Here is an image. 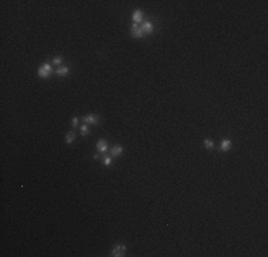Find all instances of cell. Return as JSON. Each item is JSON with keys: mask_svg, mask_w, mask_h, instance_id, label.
Instances as JSON below:
<instances>
[{"mask_svg": "<svg viewBox=\"0 0 268 257\" xmlns=\"http://www.w3.org/2000/svg\"><path fill=\"white\" fill-rule=\"evenodd\" d=\"M56 74L60 76V77L67 76V74H69V67H67V66H61V67H59V69L56 70Z\"/></svg>", "mask_w": 268, "mask_h": 257, "instance_id": "8", "label": "cell"}, {"mask_svg": "<svg viewBox=\"0 0 268 257\" xmlns=\"http://www.w3.org/2000/svg\"><path fill=\"white\" fill-rule=\"evenodd\" d=\"M204 146H205V149H212L214 147V141L211 139H205L204 140Z\"/></svg>", "mask_w": 268, "mask_h": 257, "instance_id": "14", "label": "cell"}, {"mask_svg": "<svg viewBox=\"0 0 268 257\" xmlns=\"http://www.w3.org/2000/svg\"><path fill=\"white\" fill-rule=\"evenodd\" d=\"M83 121L86 124H98L100 123V117L96 116V114H87V116L83 117Z\"/></svg>", "mask_w": 268, "mask_h": 257, "instance_id": "2", "label": "cell"}, {"mask_svg": "<svg viewBox=\"0 0 268 257\" xmlns=\"http://www.w3.org/2000/svg\"><path fill=\"white\" fill-rule=\"evenodd\" d=\"M230 149H231V140H230V139H224V140L221 141V150L228 151Z\"/></svg>", "mask_w": 268, "mask_h": 257, "instance_id": "10", "label": "cell"}, {"mask_svg": "<svg viewBox=\"0 0 268 257\" xmlns=\"http://www.w3.org/2000/svg\"><path fill=\"white\" fill-rule=\"evenodd\" d=\"M130 31H131V35L134 36L136 39H141L143 36H144V33H143V30H141V26L136 25V23H133V26H131V29H130Z\"/></svg>", "mask_w": 268, "mask_h": 257, "instance_id": "3", "label": "cell"}, {"mask_svg": "<svg viewBox=\"0 0 268 257\" xmlns=\"http://www.w3.org/2000/svg\"><path fill=\"white\" fill-rule=\"evenodd\" d=\"M77 124H79V119H77V117H73V120H71V126L77 127Z\"/></svg>", "mask_w": 268, "mask_h": 257, "instance_id": "16", "label": "cell"}, {"mask_svg": "<svg viewBox=\"0 0 268 257\" xmlns=\"http://www.w3.org/2000/svg\"><path fill=\"white\" fill-rule=\"evenodd\" d=\"M51 73H53V67H51L49 63H44V64H41L39 69H37V74H39V77H41V79H47L49 76H51Z\"/></svg>", "mask_w": 268, "mask_h": 257, "instance_id": "1", "label": "cell"}, {"mask_svg": "<svg viewBox=\"0 0 268 257\" xmlns=\"http://www.w3.org/2000/svg\"><path fill=\"white\" fill-rule=\"evenodd\" d=\"M80 133H81V136L90 134V129H89V126H87V124H83V126L80 127Z\"/></svg>", "mask_w": 268, "mask_h": 257, "instance_id": "12", "label": "cell"}, {"mask_svg": "<svg viewBox=\"0 0 268 257\" xmlns=\"http://www.w3.org/2000/svg\"><path fill=\"white\" fill-rule=\"evenodd\" d=\"M74 139H76V131L74 130L69 131V133L66 134V143L67 144H71V143L74 141Z\"/></svg>", "mask_w": 268, "mask_h": 257, "instance_id": "11", "label": "cell"}, {"mask_svg": "<svg viewBox=\"0 0 268 257\" xmlns=\"http://www.w3.org/2000/svg\"><path fill=\"white\" fill-rule=\"evenodd\" d=\"M126 254V247L123 246V244H118V246H116L114 249H113V252H111V256L113 257H121Z\"/></svg>", "mask_w": 268, "mask_h": 257, "instance_id": "4", "label": "cell"}, {"mask_svg": "<svg viewBox=\"0 0 268 257\" xmlns=\"http://www.w3.org/2000/svg\"><path fill=\"white\" fill-rule=\"evenodd\" d=\"M133 21L134 23H140V21H143V12L140 10V9H137V10L133 12Z\"/></svg>", "mask_w": 268, "mask_h": 257, "instance_id": "6", "label": "cell"}, {"mask_svg": "<svg viewBox=\"0 0 268 257\" xmlns=\"http://www.w3.org/2000/svg\"><path fill=\"white\" fill-rule=\"evenodd\" d=\"M97 150H98V153H106V151L108 150V146H107L106 140H98L97 141Z\"/></svg>", "mask_w": 268, "mask_h": 257, "instance_id": "7", "label": "cell"}, {"mask_svg": "<svg viewBox=\"0 0 268 257\" xmlns=\"http://www.w3.org/2000/svg\"><path fill=\"white\" fill-rule=\"evenodd\" d=\"M123 154V146H114L111 149V157H118Z\"/></svg>", "mask_w": 268, "mask_h": 257, "instance_id": "9", "label": "cell"}, {"mask_svg": "<svg viewBox=\"0 0 268 257\" xmlns=\"http://www.w3.org/2000/svg\"><path fill=\"white\" fill-rule=\"evenodd\" d=\"M103 164L106 167H110L113 164V159H111V156H107V157H104V160H103Z\"/></svg>", "mask_w": 268, "mask_h": 257, "instance_id": "13", "label": "cell"}, {"mask_svg": "<svg viewBox=\"0 0 268 257\" xmlns=\"http://www.w3.org/2000/svg\"><path fill=\"white\" fill-rule=\"evenodd\" d=\"M61 61H63V57H61V56H56V57L53 59V63H54V64H60Z\"/></svg>", "mask_w": 268, "mask_h": 257, "instance_id": "15", "label": "cell"}, {"mask_svg": "<svg viewBox=\"0 0 268 257\" xmlns=\"http://www.w3.org/2000/svg\"><path fill=\"white\" fill-rule=\"evenodd\" d=\"M141 30L143 33H146V35H150V33H153V30H154V27H153V23L151 21H143V26H141Z\"/></svg>", "mask_w": 268, "mask_h": 257, "instance_id": "5", "label": "cell"}]
</instances>
